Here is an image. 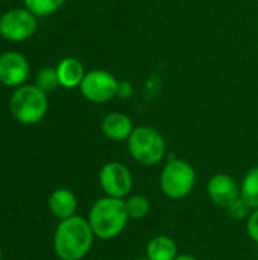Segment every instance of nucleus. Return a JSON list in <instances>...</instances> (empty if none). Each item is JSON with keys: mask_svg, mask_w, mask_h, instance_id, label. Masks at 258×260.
<instances>
[{"mask_svg": "<svg viewBox=\"0 0 258 260\" xmlns=\"http://www.w3.org/2000/svg\"><path fill=\"white\" fill-rule=\"evenodd\" d=\"M137 260H148V259H137Z\"/></svg>", "mask_w": 258, "mask_h": 260, "instance_id": "nucleus-24", "label": "nucleus"}, {"mask_svg": "<svg viewBox=\"0 0 258 260\" xmlns=\"http://www.w3.org/2000/svg\"><path fill=\"white\" fill-rule=\"evenodd\" d=\"M36 85L44 90V91H52L59 85V79H58V73L56 69L52 67H46L41 69L36 75Z\"/></svg>", "mask_w": 258, "mask_h": 260, "instance_id": "nucleus-18", "label": "nucleus"}, {"mask_svg": "<svg viewBox=\"0 0 258 260\" xmlns=\"http://www.w3.org/2000/svg\"><path fill=\"white\" fill-rule=\"evenodd\" d=\"M207 195L214 206L227 210L240 198V186L228 174H214L208 180Z\"/></svg>", "mask_w": 258, "mask_h": 260, "instance_id": "nucleus-9", "label": "nucleus"}, {"mask_svg": "<svg viewBox=\"0 0 258 260\" xmlns=\"http://www.w3.org/2000/svg\"><path fill=\"white\" fill-rule=\"evenodd\" d=\"M132 91H134V88H132V85L129 82H126V81L125 82H119L117 96H120L122 99H128V98H131Z\"/></svg>", "mask_w": 258, "mask_h": 260, "instance_id": "nucleus-21", "label": "nucleus"}, {"mask_svg": "<svg viewBox=\"0 0 258 260\" xmlns=\"http://www.w3.org/2000/svg\"><path fill=\"white\" fill-rule=\"evenodd\" d=\"M176 256H178L176 242L166 235L155 236L148 242L146 247L148 260H173Z\"/></svg>", "mask_w": 258, "mask_h": 260, "instance_id": "nucleus-14", "label": "nucleus"}, {"mask_svg": "<svg viewBox=\"0 0 258 260\" xmlns=\"http://www.w3.org/2000/svg\"><path fill=\"white\" fill-rule=\"evenodd\" d=\"M134 129L132 120L123 113H109L102 120V133L113 142L128 140Z\"/></svg>", "mask_w": 258, "mask_h": 260, "instance_id": "nucleus-11", "label": "nucleus"}, {"mask_svg": "<svg viewBox=\"0 0 258 260\" xmlns=\"http://www.w3.org/2000/svg\"><path fill=\"white\" fill-rule=\"evenodd\" d=\"M36 30V15L26 8H15L0 17V35L14 43L30 38Z\"/></svg>", "mask_w": 258, "mask_h": 260, "instance_id": "nucleus-6", "label": "nucleus"}, {"mask_svg": "<svg viewBox=\"0 0 258 260\" xmlns=\"http://www.w3.org/2000/svg\"><path fill=\"white\" fill-rule=\"evenodd\" d=\"M79 88L87 101L94 104H105L117 96L119 81L106 70H91L85 73Z\"/></svg>", "mask_w": 258, "mask_h": 260, "instance_id": "nucleus-8", "label": "nucleus"}, {"mask_svg": "<svg viewBox=\"0 0 258 260\" xmlns=\"http://www.w3.org/2000/svg\"><path fill=\"white\" fill-rule=\"evenodd\" d=\"M46 91L38 85H21L14 91L9 108L14 119L23 125H35L47 113Z\"/></svg>", "mask_w": 258, "mask_h": 260, "instance_id": "nucleus-3", "label": "nucleus"}, {"mask_svg": "<svg viewBox=\"0 0 258 260\" xmlns=\"http://www.w3.org/2000/svg\"><path fill=\"white\" fill-rule=\"evenodd\" d=\"M23 2L26 9H29L36 17L52 15L64 5V0H23Z\"/></svg>", "mask_w": 258, "mask_h": 260, "instance_id": "nucleus-17", "label": "nucleus"}, {"mask_svg": "<svg viewBox=\"0 0 258 260\" xmlns=\"http://www.w3.org/2000/svg\"><path fill=\"white\" fill-rule=\"evenodd\" d=\"M99 184L106 197L125 200L134 187V178L123 163L109 161L99 172Z\"/></svg>", "mask_w": 258, "mask_h": 260, "instance_id": "nucleus-7", "label": "nucleus"}, {"mask_svg": "<svg viewBox=\"0 0 258 260\" xmlns=\"http://www.w3.org/2000/svg\"><path fill=\"white\" fill-rule=\"evenodd\" d=\"M196 184V171L195 168L181 160L170 158L160 175V187L164 197L169 200H182L189 197Z\"/></svg>", "mask_w": 258, "mask_h": 260, "instance_id": "nucleus-5", "label": "nucleus"}, {"mask_svg": "<svg viewBox=\"0 0 258 260\" xmlns=\"http://www.w3.org/2000/svg\"><path fill=\"white\" fill-rule=\"evenodd\" d=\"M129 221L125 200L103 197L94 201L88 213V222L96 238L102 241L116 239Z\"/></svg>", "mask_w": 258, "mask_h": 260, "instance_id": "nucleus-2", "label": "nucleus"}, {"mask_svg": "<svg viewBox=\"0 0 258 260\" xmlns=\"http://www.w3.org/2000/svg\"><path fill=\"white\" fill-rule=\"evenodd\" d=\"M240 197L252 210L258 209V166L245 175L240 184Z\"/></svg>", "mask_w": 258, "mask_h": 260, "instance_id": "nucleus-15", "label": "nucleus"}, {"mask_svg": "<svg viewBox=\"0 0 258 260\" xmlns=\"http://www.w3.org/2000/svg\"><path fill=\"white\" fill-rule=\"evenodd\" d=\"M125 207L129 219H143L151 212V203L144 195H131L125 198Z\"/></svg>", "mask_w": 258, "mask_h": 260, "instance_id": "nucleus-16", "label": "nucleus"}, {"mask_svg": "<svg viewBox=\"0 0 258 260\" xmlns=\"http://www.w3.org/2000/svg\"><path fill=\"white\" fill-rule=\"evenodd\" d=\"M56 73H58L59 85L64 88L79 87L85 76L82 62L73 56H68V58H64L62 61H59V64L56 67Z\"/></svg>", "mask_w": 258, "mask_h": 260, "instance_id": "nucleus-13", "label": "nucleus"}, {"mask_svg": "<svg viewBox=\"0 0 258 260\" xmlns=\"http://www.w3.org/2000/svg\"><path fill=\"white\" fill-rule=\"evenodd\" d=\"M173 260H198L195 256H192V254H178L176 257Z\"/></svg>", "mask_w": 258, "mask_h": 260, "instance_id": "nucleus-22", "label": "nucleus"}, {"mask_svg": "<svg viewBox=\"0 0 258 260\" xmlns=\"http://www.w3.org/2000/svg\"><path fill=\"white\" fill-rule=\"evenodd\" d=\"M246 233L251 241L258 244V209H254L246 219Z\"/></svg>", "mask_w": 258, "mask_h": 260, "instance_id": "nucleus-20", "label": "nucleus"}, {"mask_svg": "<svg viewBox=\"0 0 258 260\" xmlns=\"http://www.w3.org/2000/svg\"><path fill=\"white\" fill-rule=\"evenodd\" d=\"M0 260H2V248H0Z\"/></svg>", "mask_w": 258, "mask_h": 260, "instance_id": "nucleus-23", "label": "nucleus"}, {"mask_svg": "<svg viewBox=\"0 0 258 260\" xmlns=\"http://www.w3.org/2000/svg\"><path fill=\"white\" fill-rule=\"evenodd\" d=\"M49 209L61 221L71 218L78 209V198L70 189H56L49 197Z\"/></svg>", "mask_w": 258, "mask_h": 260, "instance_id": "nucleus-12", "label": "nucleus"}, {"mask_svg": "<svg viewBox=\"0 0 258 260\" xmlns=\"http://www.w3.org/2000/svg\"><path fill=\"white\" fill-rule=\"evenodd\" d=\"M227 212L230 213V216L231 218H234V219H237V221H240V219H248V216L251 215V212H252V209L242 200V197L234 203V204H231L228 209H227Z\"/></svg>", "mask_w": 258, "mask_h": 260, "instance_id": "nucleus-19", "label": "nucleus"}, {"mask_svg": "<svg viewBox=\"0 0 258 260\" xmlns=\"http://www.w3.org/2000/svg\"><path fill=\"white\" fill-rule=\"evenodd\" d=\"M94 238L88 219L75 215L56 227L53 250L61 260H82L90 253Z\"/></svg>", "mask_w": 258, "mask_h": 260, "instance_id": "nucleus-1", "label": "nucleus"}, {"mask_svg": "<svg viewBox=\"0 0 258 260\" xmlns=\"http://www.w3.org/2000/svg\"><path fill=\"white\" fill-rule=\"evenodd\" d=\"M29 61L18 52L0 55V82L8 87H21L29 78Z\"/></svg>", "mask_w": 258, "mask_h": 260, "instance_id": "nucleus-10", "label": "nucleus"}, {"mask_svg": "<svg viewBox=\"0 0 258 260\" xmlns=\"http://www.w3.org/2000/svg\"><path fill=\"white\" fill-rule=\"evenodd\" d=\"M126 142L131 157L141 166H155L166 155V140L155 128L138 126Z\"/></svg>", "mask_w": 258, "mask_h": 260, "instance_id": "nucleus-4", "label": "nucleus"}]
</instances>
